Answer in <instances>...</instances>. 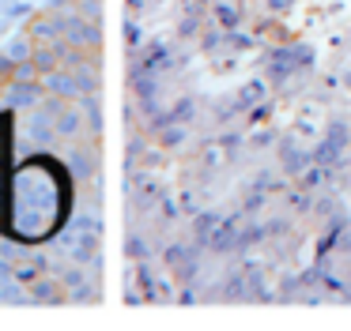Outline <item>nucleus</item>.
<instances>
[]
</instances>
